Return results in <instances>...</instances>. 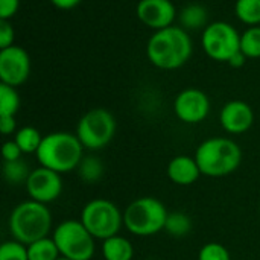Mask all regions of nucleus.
I'll use <instances>...</instances> for the list:
<instances>
[{
  "label": "nucleus",
  "mask_w": 260,
  "mask_h": 260,
  "mask_svg": "<svg viewBox=\"0 0 260 260\" xmlns=\"http://www.w3.org/2000/svg\"><path fill=\"white\" fill-rule=\"evenodd\" d=\"M0 133L3 136H9L12 133H17V122H15L14 116L0 117Z\"/></svg>",
  "instance_id": "31"
},
{
  "label": "nucleus",
  "mask_w": 260,
  "mask_h": 260,
  "mask_svg": "<svg viewBox=\"0 0 260 260\" xmlns=\"http://www.w3.org/2000/svg\"><path fill=\"white\" fill-rule=\"evenodd\" d=\"M219 123L229 134H244L254 123V111L244 101H230L222 107L219 113Z\"/></svg>",
  "instance_id": "14"
},
{
  "label": "nucleus",
  "mask_w": 260,
  "mask_h": 260,
  "mask_svg": "<svg viewBox=\"0 0 260 260\" xmlns=\"http://www.w3.org/2000/svg\"><path fill=\"white\" fill-rule=\"evenodd\" d=\"M8 225L15 241L29 245L49 236L52 230V213L46 204L27 200L12 209Z\"/></svg>",
  "instance_id": "4"
},
{
  "label": "nucleus",
  "mask_w": 260,
  "mask_h": 260,
  "mask_svg": "<svg viewBox=\"0 0 260 260\" xmlns=\"http://www.w3.org/2000/svg\"><path fill=\"white\" fill-rule=\"evenodd\" d=\"M198 260H232L230 251L219 242H209L201 247Z\"/></svg>",
  "instance_id": "27"
},
{
  "label": "nucleus",
  "mask_w": 260,
  "mask_h": 260,
  "mask_svg": "<svg viewBox=\"0 0 260 260\" xmlns=\"http://www.w3.org/2000/svg\"><path fill=\"white\" fill-rule=\"evenodd\" d=\"M79 221L96 241H105L119 235L123 225V212L110 200L96 198L84 206Z\"/></svg>",
  "instance_id": "6"
},
{
  "label": "nucleus",
  "mask_w": 260,
  "mask_h": 260,
  "mask_svg": "<svg viewBox=\"0 0 260 260\" xmlns=\"http://www.w3.org/2000/svg\"><path fill=\"white\" fill-rule=\"evenodd\" d=\"M136 14L140 23L154 30L174 26V21L178 18V11L171 0H140L136 6Z\"/></svg>",
  "instance_id": "13"
},
{
  "label": "nucleus",
  "mask_w": 260,
  "mask_h": 260,
  "mask_svg": "<svg viewBox=\"0 0 260 260\" xmlns=\"http://www.w3.org/2000/svg\"><path fill=\"white\" fill-rule=\"evenodd\" d=\"M195 160L201 174L210 178L232 175L242 163L241 146L225 137H210L200 143L195 151Z\"/></svg>",
  "instance_id": "3"
},
{
  "label": "nucleus",
  "mask_w": 260,
  "mask_h": 260,
  "mask_svg": "<svg viewBox=\"0 0 260 260\" xmlns=\"http://www.w3.org/2000/svg\"><path fill=\"white\" fill-rule=\"evenodd\" d=\"M235 14L248 27L260 26V0H236Z\"/></svg>",
  "instance_id": "19"
},
{
  "label": "nucleus",
  "mask_w": 260,
  "mask_h": 260,
  "mask_svg": "<svg viewBox=\"0 0 260 260\" xmlns=\"http://www.w3.org/2000/svg\"><path fill=\"white\" fill-rule=\"evenodd\" d=\"M20 8V0H0V20H11Z\"/></svg>",
  "instance_id": "30"
},
{
  "label": "nucleus",
  "mask_w": 260,
  "mask_h": 260,
  "mask_svg": "<svg viewBox=\"0 0 260 260\" xmlns=\"http://www.w3.org/2000/svg\"><path fill=\"white\" fill-rule=\"evenodd\" d=\"M29 260H58L61 257L59 250L53 238H43L27 245Z\"/></svg>",
  "instance_id": "18"
},
{
  "label": "nucleus",
  "mask_w": 260,
  "mask_h": 260,
  "mask_svg": "<svg viewBox=\"0 0 260 260\" xmlns=\"http://www.w3.org/2000/svg\"><path fill=\"white\" fill-rule=\"evenodd\" d=\"M15 29L9 20H0V50L14 46Z\"/></svg>",
  "instance_id": "28"
},
{
  "label": "nucleus",
  "mask_w": 260,
  "mask_h": 260,
  "mask_svg": "<svg viewBox=\"0 0 260 260\" xmlns=\"http://www.w3.org/2000/svg\"><path fill=\"white\" fill-rule=\"evenodd\" d=\"M23 155V151L20 149V146L17 145L15 140H6L2 146V157L3 161H15L20 160Z\"/></svg>",
  "instance_id": "29"
},
{
  "label": "nucleus",
  "mask_w": 260,
  "mask_h": 260,
  "mask_svg": "<svg viewBox=\"0 0 260 260\" xmlns=\"http://www.w3.org/2000/svg\"><path fill=\"white\" fill-rule=\"evenodd\" d=\"M58 260H69V259H66V257H59Z\"/></svg>",
  "instance_id": "34"
},
{
  "label": "nucleus",
  "mask_w": 260,
  "mask_h": 260,
  "mask_svg": "<svg viewBox=\"0 0 260 260\" xmlns=\"http://www.w3.org/2000/svg\"><path fill=\"white\" fill-rule=\"evenodd\" d=\"M174 113L183 123H201L210 113V99L200 88H184L174 101Z\"/></svg>",
  "instance_id": "12"
},
{
  "label": "nucleus",
  "mask_w": 260,
  "mask_h": 260,
  "mask_svg": "<svg viewBox=\"0 0 260 260\" xmlns=\"http://www.w3.org/2000/svg\"><path fill=\"white\" fill-rule=\"evenodd\" d=\"M78 172L82 181L85 183H96L104 175V165L98 157L87 155L78 166Z\"/></svg>",
  "instance_id": "25"
},
{
  "label": "nucleus",
  "mask_w": 260,
  "mask_h": 260,
  "mask_svg": "<svg viewBox=\"0 0 260 260\" xmlns=\"http://www.w3.org/2000/svg\"><path fill=\"white\" fill-rule=\"evenodd\" d=\"M165 230L172 238H184L192 230V221L190 218L183 212H171L166 219Z\"/></svg>",
  "instance_id": "22"
},
{
  "label": "nucleus",
  "mask_w": 260,
  "mask_h": 260,
  "mask_svg": "<svg viewBox=\"0 0 260 260\" xmlns=\"http://www.w3.org/2000/svg\"><path fill=\"white\" fill-rule=\"evenodd\" d=\"M14 140L20 146L23 154H37L43 142V136L34 126H21L20 129H17Z\"/></svg>",
  "instance_id": "20"
},
{
  "label": "nucleus",
  "mask_w": 260,
  "mask_h": 260,
  "mask_svg": "<svg viewBox=\"0 0 260 260\" xmlns=\"http://www.w3.org/2000/svg\"><path fill=\"white\" fill-rule=\"evenodd\" d=\"M168 178L178 186H190L200 180L201 169L195 160V157L189 155H177L168 165Z\"/></svg>",
  "instance_id": "15"
},
{
  "label": "nucleus",
  "mask_w": 260,
  "mask_h": 260,
  "mask_svg": "<svg viewBox=\"0 0 260 260\" xmlns=\"http://www.w3.org/2000/svg\"><path fill=\"white\" fill-rule=\"evenodd\" d=\"M101 251L104 260H133L134 257V247L131 241L120 235L102 241Z\"/></svg>",
  "instance_id": "16"
},
{
  "label": "nucleus",
  "mask_w": 260,
  "mask_h": 260,
  "mask_svg": "<svg viewBox=\"0 0 260 260\" xmlns=\"http://www.w3.org/2000/svg\"><path fill=\"white\" fill-rule=\"evenodd\" d=\"M81 2L82 0H50V3L61 11H70V9L76 8Z\"/></svg>",
  "instance_id": "32"
},
{
  "label": "nucleus",
  "mask_w": 260,
  "mask_h": 260,
  "mask_svg": "<svg viewBox=\"0 0 260 260\" xmlns=\"http://www.w3.org/2000/svg\"><path fill=\"white\" fill-rule=\"evenodd\" d=\"M204 53L218 62H229L241 50V34L227 21H212L201 34Z\"/></svg>",
  "instance_id": "9"
},
{
  "label": "nucleus",
  "mask_w": 260,
  "mask_h": 260,
  "mask_svg": "<svg viewBox=\"0 0 260 260\" xmlns=\"http://www.w3.org/2000/svg\"><path fill=\"white\" fill-rule=\"evenodd\" d=\"M84 146L76 134L67 131H55L43 137L37 151L40 166L52 169L58 174H66L78 169L84 158Z\"/></svg>",
  "instance_id": "2"
},
{
  "label": "nucleus",
  "mask_w": 260,
  "mask_h": 260,
  "mask_svg": "<svg viewBox=\"0 0 260 260\" xmlns=\"http://www.w3.org/2000/svg\"><path fill=\"white\" fill-rule=\"evenodd\" d=\"M169 212L154 197L134 200L123 210V227L134 236H154L165 230Z\"/></svg>",
  "instance_id": "5"
},
{
  "label": "nucleus",
  "mask_w": 260,
  "mask_h": 260,
  "mask_svg": "<svg viewBox=\"0 0 260 260\" xmlns=\"http://www.w3.org/2000/svg\"><path fill=\"white\" fill-rule=\"evenodd\" d=\"M178 21L183 29H206L209 24V12L200 3H189L178 12Z\"/></svg>",
  "instance_id": "17"
},
{
  "label": "nucleus",
  "mask_w": 260,
  "mask_h": 260,
  "mask_svg": "<svg viewBox=\"0 0 260 260\" xmlns=\"http://www.w3.org/2000/svg\"><path fill=\"white\" fill-rule=\"evenodd\" d=\"M245 62H247V56L239 50L236 55H233V56H232V59H230L227 64H229L232 69H241V67H244V64H245Z\"/></svg>",
  "instance_id": "33"
},
{
  "label": "nucleus",
  "mask_w": 260,
  "mask_h": 260,
  "mask_svg": "<svg viewBox=\"0 0 260 260\" xmlns=\"http://www.w3.org/2000/svg\"><path fill=\"white\" fill-rule=\"evenodd\" d=\"M193 44L187 30L181 26H169L154 30L146 43V56L160 70H177L183 67L192 55Z\"/></svg>",
  "instance_id": "1"
},
{
  "label": "nucleus",
  "mask_w": 260,
  "mask_h": 260,
  "mask_svg": "<svg viewBox=\"0 0 260 260\" xmlns=\"http://www.w3.org/2000/svg\"><path fill=\"white\" fill-rule=\"evenodd\" d=\"M259 210H260V204H259Z\"/></svg>",
  "instance_id": "35"
},
{
  "label": "nucleus",
  "mask_w": 260,
  "mask_h": 260,
  "mask_svg": "<svg viewBox=\"0 0 260 260\" xmlns=\"http://www.w3.org/2000/svg\"><path fill=\"white\" fill-rule=\"evenodd\" d=\"M20 108V96L15 87L0 84V117L14 116Z\"/></svg>",
  "instance_id": "24"
},
{
  "label": "nucleus",
  "mask_w": 260,
  "mask_h": 260,
  "mask_svg": "<svg viewBox=\"0 0 260 260\" xmlns=\"http://www.w3.org/2000/svg\"><path fill=\"white\" fill-rule=\"evenodd\" d=\"M241 52L247 59L260 58V26L247 27L241 34Z\"/></svg>",
  "instance_id": "21"
},
{
  "label": "nucleus",
  "mask_w": 260,
  "mask_h": 260,
  "mask_svg": "<svg viewBox=\"0 0 260 260\" xmlns=\"http://www.w3.org/2000/svg\"><path fill=\"white\" fill-rule=\"evenodd\" d=\"M30 75L29 53L20 46H11L0 50V81L11 87L23 85Z\"/></svg>",
  "instance_id": "11"
},
{
  "label": "nucleus",
  "mask_w": 260,
  "mask_h": 260,
  "mask_svg": "<svg viewBox=\"0 0 260 260\" xmlns=\"http://www.w3.org/2000/svg\"><path fill=\"white\" fill-rule=\"evenodd\" d=\"M29 174L30 171L21 158L15 161H3V178L11 186L24 184Z\"/></svg>",
  "instance_id": "23"
},
{
  "label": "nucleus",
  "mask_w": 260,
  "mask_h": 260,
  "mask_svg": "<svg viewBox=\"0 0 260 260\" xmlns=\"http://www.w3.org/2000/svg\"><path fill=\"white\" fill-rule=\"evenodd\" d=\"M116 128V119L108 110L93 108L79 119L76 136L85 149L96 151L105 148L113 140Z\"/></svg>",
  "instance_id": "8"
},
{
  "label": "nucleus",
  "mask_w": 260,
  "mask_h": 260,
  "mask_svg": "<svg viewBox=\"0 0 260 260\" xmlns=\"http://www.w3.org/2000/svg\"><path fill=\"white\" fill-rule=\"evenodd\" d=\"M61 257L69 260H91L96 251V239L81 221L67 219L56 225L52 235Z\"/></svg>",
  "instance_id": "7"
},
{
  "label": "nucleus",
  "mask_w": 260,
  "mask_h": 260,
  "mask_svg": "<svg viewBox=\"0 0 260 260\" xmlns=\"http://www.w3.org/2000/svg\"><path fill=\"white\" fill-rule=\"evenodd\" d=\"M0 260H29L27 245L12 239L0 245Z\"/></svg>",
  "instance_id": "26"
},
{
  "label": "nucleus",
  "mask_w": 260,
  "mask_h": 260,
  "mask_svg": "<svg viewBox=\"0 0 260 260\" xmlns=\"http://www.w3.org/2000/svg\"><path fill=\"white\" fill-rule=\"evenodd\" d=\"M24 187L30 200L47 206L59 198L62 192V178L61 174L40 166L30 171Z\"/></svg>",
  "instance_id": "10"
}]
</instances>
